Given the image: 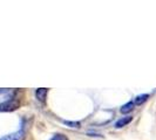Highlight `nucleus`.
I'll use <instances>...</instances> for the list:
<instances>
[{"instance_id":"6","label":"nucleus","mask_w":156,"mask_h":140,"mask_svg":"<svg viewBox=\"0 0 156 140\" xmlns=\"http://www.w3.org/2000/svg\"><path fill=\"white\" fill-rule=\"evenodd\" d=\"M149 98L148 95H140V96H137L136 98H135V104L136 105H141V104H143L144 102L147 101Z\"/></svg>"},{"instance_id":"4","label":"nucleus","mask_w":156,"mask_h":140,"mask_svg":"<svg viewBox=\"0 0 156 140\" xmlns=\"http://www.w3.org/2000/svg\"><path fill=\"white\" fill-rule=\"evenodd\" d=\"M47 92H48V90H47V89H42V88H40V89H38V90L35 91V96H37V98H38L40 102H45L46 101Z\"/></svg>"},{"instance_id":"7","label":"nucleus","mask_w":156,"mask_h":140,"mask_svg":"<svg viewBox=\"0 0 156 140\" xmlns=\"http://www.w3.org/2000/svg\"><path fill=\"white\" fill-rule=\"evenodd\" d=\"M51 140H68V138L65 135V134H60V133H58V134H54L53 135V138Z\"/></svg>"},{"instance_id":"8","label":"nucleus","mask_w":156,"mask_h":140,"mask_svg":"<svg viewBox=\"0 0 156 140\" xmlns=\"http://www.w3.org/2000/svg\"><path fill=\"white\" fill-rule=\"evenodd\" d=\"M65 124L68 125L69 127H75V128L80 127V123L79 122H65Z\"/></svg>"},{"instance_id":"2","label":"nucleus","mask_w":156,"mask_h":140,"mask_svg":"<svg viewBox=\"0 0 156 140\" xmlns=\"http://www.w3.org/2000/svg\"><path fill=\"white\" fill-rule=\"evenodd\" d=\"M23 139H25V132L23 131H19V132L5 135V137H2L0 140H23Z\"/></svg>"},{"instance_id":"1","label":"nucleus","mask_w":156,"mask_h":140,"mask_svg":"<svg viewBox=\"0 0 156 140\" xmlns=\"http://www.w3.org/2000/svg\"><path fill=\"white\" fill-rule=\"evenodd\" d=\"M20 106V102L16 98H11L8 101L4 102L0 104V112H11L14 110L19 109Z\"/></svg>"},{"instance_id":"5","label":"nucleus","mask_w":156,"mask_h":140,"mask_svg":"<svg viewBox=\"0 0 156 140\" xmlns=\"http://www.w3.org/2000/svg\"><path fill=\"white\" fill-rule=\"evenodd\" d=\"M134 105H135V104H134L133 102H128L127 104H125V105L120 109L121 113H128V112H130V111L134 109Z\"/></svg>"},{"instance_id":"3","label":"nucleus","mask_w":156,"mask_h":140,"mask_svg":"<svg viewBox=\"0 0 156 140\" xmlns=\"http://www.w3.org/2000/svg\"><path fill=\"white\" fill-rule=\"evenodd\" d=\"M133 120V117H123V118H121V119H119L116 123H115V127L117 128H121V127H123L126 126L127 124H129L130 122Z\"/></svg>"}]
</instances>
